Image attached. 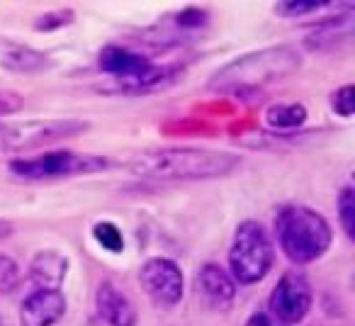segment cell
I'll use <instances>...</instances> for the list:
<instances>
[{"label":"cell","mask_w":355,"mask_h":326,"mask_svg":"<svg viewBox=\"0 0 355 326\" xmlns=\"http://www.w3.org/2000/svg\"><path fill=\"white\" fill-rule=\"evenodd\" d=\"M241 166V156L214 148L168 146L139 151L127 169L137 178L146 180H212L234 173Z\"/></svg>","instance_id":"6da1fadb"},{"label":"cell","mask_w":355,"mask_h":326,"mask_svg":"<svg viewBox=\"0 0 355 326\" xmlns=\"http://www.w3.org/2000/svg\"><path fill=\"white\" fill-rule=\"evenodd\" d=\"M302 66V54L290 44L266 46L261 51L239 56L222 66L209 80V88L219 93H246L295 74Z\"/></svg>","instance_id":"7a4b0ae2"},{"label":"cell","mask_w":355,"mask_h":326,"mask_svg":"<svg viewBox=\"0 0 355 326\" xmlns=\"http://www.w3.org/2000/svg\"><path fill=\"white\" fill-rule=\"evenodd\" d=\"M275 234L282 253L297 266L314 263L329 251L331 224L316 209L304 205H287L275 217Z\"/></svg>","instance_id":"3957f363"},{"label":"cell","mask_w":355,"mask_h":326,"mask_svg":"<svg viewBox=\"0 0 355 326\" xmlns=\"http://www.w3.org/2000/svg\"><path fill=\"white\" fill-rule=\"evenodd\" d=\"M275 258V248L268 232L253 219H246L236 227L229 251L232 277L239 285H256L268 275Z\"/></svg>","instance_id":"277c9868"},{"label":"cell","mask_w":355,"mask_h":326,"mask_svg":"<svg viewBox=\"0 0 355 326\" xmlns=\"http://www.w3.org/2000/svg\"><path fill=\"white\" fill-rule=\"evenodd\" d=\"M107 166V158L98 156V153L51 151L30 158H15L10 161V173L22 180H61L100 173Z\"/></svg>","instance_id":"5b68a950"},{"label":"cell","mask_w":355,"mask_h":326,"mask_svg":"<svg viewBox=\"0 0 355 326\" xmlns=\"http://www.w3.org/2000/svg\"><path fill=\"white\" fill-rule=\"evenodd\" d=\"M90 124L80 119H25L0 122V151H32L88 132Z\"/></svg>","instance_id":"8992f818"},{"label":"cell","mask_w":355,"mask_h":326,"mask_svg":"<svg viewBox=\"0 0 355 326\" xmlns=\"http://www.w3.org/2000/svg\"><path fill=\"white\" fill-rule=\"evenodd\" d=\"M139 280L146 297L161 309H171L183 300V271L171 258H151L144 263Z\"/></svg>","instance_id":"52a82bcc"},{"label":"cell","mask_w":355,"mask_h":326,"mask_svg":"<svg viewBox=\"0 0 355 326\" xmlns=\"http://www.w3.org/2000/svg\"><path fill=\"white\" fill-rule=\"evenodd\" d=\"M314 292L302 273H285L270 295V314L282 324H297L311 309Z\"/></svg>","instance_id":"ba28073f"},{"label":"cell","mask_w":355,"mask_h":326,"mask_svg":"<svg viewBox=\"0 0 355 326\" xmlns=\"http://www.w3.org/2000/svg\"><path fill=\"white\" fill-rule=\"evenodd\" d=\"M66 314V297L61 290H37L22 302V326H54Z\"/></svg>","instance_id":"9c48e42d"},{"label":"cell","mask_w":355,"mask_h":326,"mask_svg":"<svg viewBox=\"0 0 355 326\" xmlns=\"http://www.w3.org/2000/svg\"><path fill=\"white\" fill-rule=\"evenodd\" d=\"M178 78L175 66H148V69L139 71L127 78H112V83L103 85V90L110 93H122V95H146L163 90Z\"/></svg>","instance_id":"30bf717a"},{"label":"cell","mask_w":355,"mask_h":326,"mask_svg":"<svg viewBox=\"0 0 355 326\" xmlns=\"http://www.w3.org/2000/svg\"><path fill=\"white\" fill-rule=\"evenodd\" d=\"M195 290H198V295H202L207 304L222 309V307L232 304L236 297V282L222 266L207 263L200 268L198 277H195Z\"/></svg>","instance_id":"8fae6325"},{"label":"cell","mask_w":355,"mask_h":326,"mask_svg":"<svg viewBox=\"0 0 355 326\" xmlns=\"http://www.w3.org/2000/svg\"><path fill=\"white\" fill-rule=\"evenodd\" d=\"M95 307L105 324L110 326H134L137 324V309L129 297L112 282H100L95 292Z\"/></svg>","instance_id":"7c38bea8"},{"label":"cell","mask_w":355,"mask_h":326,"mask_svg":"<svg viewBox=\"0 0 355 326\" xmlns=\"http://www.w3.org/2000/svg\"><path fill=\"white\" fill-rule=\"evenodd\" d=\"M51 59L40 49H32L20 42L0 40V69L10 74H42L51 69Z\"/></svg>","instance_id":"4fadbf2b"},{"label":"cell","mask_w":355,"mask_h":326,"mask_svg":"<svg viewBox=\"0 0 355 326\" xmlns=\"http://www.w3.org/2000/svg\"><path fill=\"white\" fill-rule=\"evenodd\" d=\"M69 273V258L59 251H40L30 263V280L40 290H59Z\"/></svg>","instance_id":"5bb4252c"},{"label":"cell","mask_w":355,"mask_h":326,"mask_svg":"<svg viewBox=\"0 0 355 326\" xmlns=\"http://www.w3.org/2000/svg\"><path fill=\"white\" fill-rule=\"evenodd\" d=\"M98 64L105 74H110L112 78H127V76H134L139 71L148 69L151 59L134 49H127V46H117V44H110L100 51L98 56Z\"/></svg>","instance_id":"9a60e30c"},{"label":"cell","mask_w":355,"mask_h":326,"mask_svg":"<svg viewBox=\"0 0 355 326\" xmlns=\"http://www.w3.org/2000/svg\"><path fill=\"white\" fill-rule=\"evenodd\" d=\"M350 35H353V12H343V15L326 17L316 30L309 32L304 44H306V49H311V51H321V49H331V46L350 40Z\"/></svg>","instance_id":"2e32d148"},{"label":"cell","mask_w":355,"mask_h":326,"mask_svg":"<svg viewBox=\"0 0 355 326\" xmlns=\"http://www.w3.org/2000/svg\"><path fill=\"white\" fill-rule=\"evenodd\" d=\"M326 10H355L353 3H324V0H290V3H277L275 12L287 20L292 17H304V15H316V12Z\"/></svg>","instance_id":"e0dca14e"},{"label":"cell","mask_w":355,"mask_h":326,"mask_svg":"<svg viewBox=\"0 0 355 326\" xmlns=\"http://www.w3.org/2000/svg\"><path fill=\"white\" fill-rule=\"evenodd\" d=\"M266 119L272 129H297L304 124L306 108L300 103H277L268 110Z\"/></svg>","instance_id":"ac0fdd59"},{"label":"cell","mask_w":355,"mask_h":326,"mask_svg":"<svg viewBox=\"0 0 355 326\" xmlns=\"http://www.w3.org/2000/svg\"><path fill=\"white\" fill-rule=\"evenodd\" d=\"M93 237H95V241L110 253H119L124 248L122 232H119V227L112 222H98L93 227Z\"/></svg>","instance_id":"d6986e66"},{"label":"cell","mask_w":355,"mask_h":326,"mask_svg":"<svg viewBox=\"0 0 355 326\" xmlns=\"http://www.w3.org/2000/svg\"><path fill=\"white\" fill-rule=\"evenodd\" d=\"M338 219L340 227H343L345 237L353 239L355 237V200H353V188L345 185L338 195Z\"/></svg>","instance_id":"ffe728a7"},{"label":"cell","mask_w":355,"mask_h":326,"mask_svg":"<svg viewBox=\"0 0 355 326\" xmlns=\"http://www.w3.org/2000/svg\"><path fill=\"white\" fill-rule=\"evenodd\" d=\"M20 285V266L10 256L0 253V295H10Z\"/></svg>","instance_id":"44dd1931"},{"label":"cell","mask_w":355,"mask_h":326,"mask_svg":"<svg viewBox=\"0 0 355 326\" xmlns=\"http://www.w3.org/2000/svg\"><path fill=\"white\" fill-rule=\"evenodd\" d=\"M331 108L336 110V114L340 117H350L355 110V85H343L331 95Z\"/></svg>","instance_id":"7402d4cb"},{"label":"cell","mask_w":355,"mask_h":326,"mask_svg":"<svg viewBox=\"0 0 355 326\" xmlns=\"http://www.w3.org/2000/svg\"><path fill=\"white\" fill-rule=\"evenodd\" d=\"M175 25L183 27V30H200V27L207 25V12L200 10V8H188V10L175 15Z\"/></svg>","instance_id":"603a6c76"},{"label":"cell","mask_w":355,"mask_h":326,"mask_svg":"<svg viewBox=\"0 0 355 326\" xmlns=\"http://www.w3.org/2000/svg\"><path fill=\"white\" fill-rule=\"evenodd\" d=\"M73 22V12L61 10V12H49V15H42V20H37V30H56V27H64Z\"/></svg>","instance_id":"cb8c5ba5"},{"label":"cell","mask_w":355,"mask_h":326,"mask_svg":"<svg viewBox=\"0 0 355 326\" xmlns=\"http://www.w3.org/2000/svg\"><path fill=\"white\" fill-rule=\"evenodd\" d=\"M22 108H25V100H22V95L12 93V90H0V117L20 112Z\"/></svg>","instance_id":"d4e9b609"},{"label":"cell","mask_w":355,"mask_h":326,"mask_svg":"<svg viewBox=\"0 0 355 326\" xmlns=\"http://www.w3.org/2000/svg\"><path fill=\"white\" fill-rule=\"evenodd\" d=\"M246 326H287V324L277 321L275 316L270 314V311H256V314L248 316Z\"/></svg>","instance_id":"484cf974"},{"label":"cell","mask_w":355,"mask_h":326,"mask_svg":"<svg viewBox=\"0 0 355 326\" xmlns=\"http://www.w3.org/2000/svg\"><path fill=\"white\" fill-rule=\"evenodd\" d=\"M12 234H15V227H12L10 222H6V219H0V241H3V239H10Z\"/></svg>","instance_id":"4316f807"},{"label":"cell","mask_w":355,"mask_h":326,"mask_svg":"<svg viewBox=\"0 0 355 326\" xmlns=\"http://www.w3.org/2000/svg\"><path fill=\"white\" fill-rule=\"evenodd\" d=\"M80 326H103L100 321H85V324H80Z\"/></svg>","instance_id":"83f0119b"},{"label":"cell","mask_w":355,"mask_h":326,"mask_svg":"<svg viewBox=\"0 0 355 326\" xmlns=\"http://www.w3.org/2000/svg\"><path fill=\"white\" fill-rule=\"evenodd\" d=\"M0 326H8V324H6V321H3V319H0Z\"/></svg>","instance_id":"f1b7e54d"}]
</instances>
